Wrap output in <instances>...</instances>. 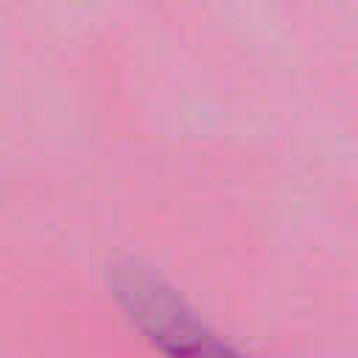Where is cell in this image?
Returning <instances> with one entry per match:
<instances>
[{"instance_id": "cell-1", "label": "cell", "mask_w": 358, "mask_h": 358, "mask_svg": "<svg viewBox=\"0 0 358 358\" xmlns=\"http://www.w3.org/2000/svg\"><path fill=\"white\" fill-rule=\"evenodd\" d=\"M115 296L134 327L165 358H249L221 341L173 288L143 268H120L115 274Z\"/></svg>"}]
</instances>
